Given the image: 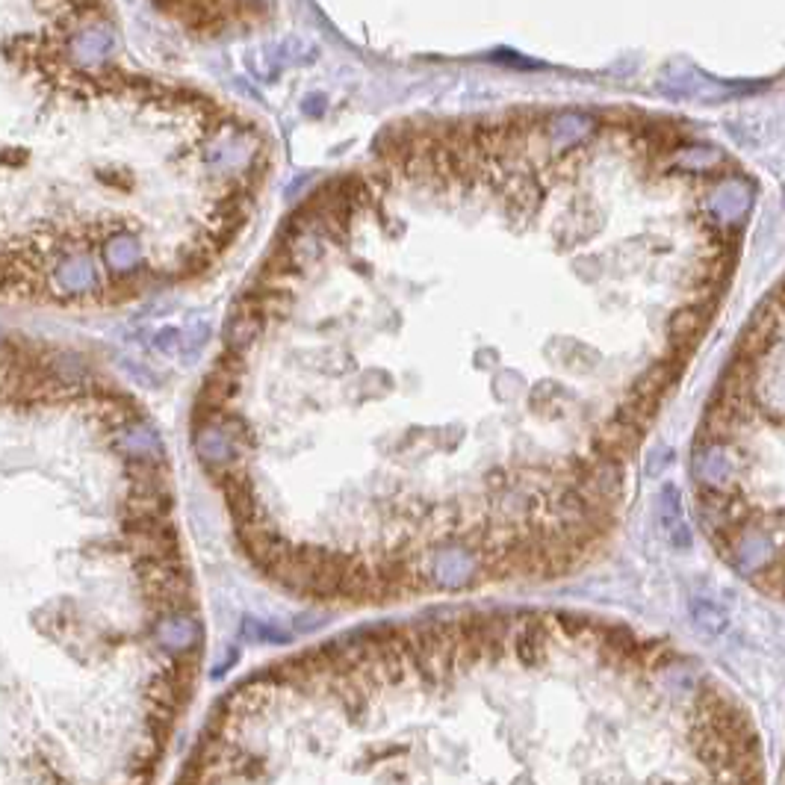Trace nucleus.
<instances>
[{"instance_id":"2","label":"nucleus","mask_w":785,"mask_h":785,"mask_svg":"<svg viewBox=\"0 0 785 785\" xmlns=\"http://www.w3.org/2000/svg\"><path fill=\"white\" fill-rule=\"evenodd\" d=\"M694 623H697L706 635H714V632L723 629V614L714 606H709V602H700L697 611H694Z\"/></svg>"},{"instance_id":"3","label":"nucleus","mask_w":785,"mask_h":785,"mask_svg":"<svg viewBox=\"0 0 785 785\" xmlns=\"http://www.w3.org/2000/svg\"><path fill=\"white\" fill-rule=\"evenodd\" d=\"M243 632H246V638H257V641H269V643H284L287 641L284 632L269 629V626H263V623H254L251 617L243 623Z\"/></svg>"},{"instance_id":"1","label":"nucleus","mask_w":785,"mask_h":785,"mask_svg":"<svg viewBox=\"0 0 785 785\" xmlns=\"http://www.w3.org/2000/svg\"><path fill=\"white\" fill-rule=\"evenodd\" d=\"M157 643L166 652H175V656H186L201 643V623L193 614L180 611V614H163L154 626Z\"/></svg>"}]
</instances>
